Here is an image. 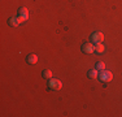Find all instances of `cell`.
Wrapping results in <instances>:
<instances>
[{
	"mask_svg": "<svg viewBox=\"0 0 122 117\" xmlns=\"http://www.w3.org/2000/svg\"><path fill=\"white\" fill-rule=\"evenodd\" d=\"M99 80H100L101 82H110L113 80V74L112 72H109V70H100V73H99Z\"/></svg>",
	"mask_w": 122,
	"mask_h": 117,
	"instance_id": "6da1fadb",
	"label": "cell"
},
{
	"mask_svg": "<svg viewBox=\"0 0 122 117\" xmlns=\"http://www.w3.org/2000/svg\"><path fill=\"white\" fill-rule=\"evenodd\" d=\"M82 52L86 55L95 53V44L94 43H85V44L82 46Z\"/></svg>",
	"mask_w": 122,
	"mask_h": 117,
	"instance_id": "277c9868",
	"label": "cell"
},
{
	"mask_svg": "<svg viewBox=\"0 0 122 117\" xmlns=\"http://www.w3.org/2000/svg\"><path fill=\"white\" fill-rule=\"evenodd\" d=\"M61 87H62V83H61L60 80H56V78H51V80H48V89L57 91V90H61Z\"/></svg>",
	"mask_w": 122,
	"mask_h": 117,
	"instance_id": "7a4b0ae2",
	"label": "cell"
},
{
	"mask_svg": "<svg viewBox=\"0 0 122 117\" xmlns=\"http://www.w3.org/2000/svg\"><path fill=\"white\" fill-rule=\"evenodd\" d=\"M26 63L31 64V65H34V64L38 63V56L35 53H29L27 56H26Z\"/></svg>",
	"mask_w": 122,
	"mask_h": 117,
	"instance_id": "52a82bcc",
	"label": "cell"
},
{
	"mask_svg": "<svg viewBox=\"0 0 122 117\" xmlns=\"http://www.w3.org/2000/svg\"><path fill=\"white\" fill-rule=\"evenodd\" d=\"M96 69L97 70H104L105 69V64H104L103 61H99V63L96 64Z\"/></svg>",
	"mask_w": 122,
	"mask_h": 117,
	"instance_id": "8fae6325",
	"label": "cell"
},
{
	"mask_svg": "<svg viewBox=\"0 0 122 117\" xmlns=\"http://www.w3.org/2000/svg\"><path fill=\"white\" fill-rule=\"evenodd\" d=\"M42 77L46 78V80H51V78H52V72L49 69H44L42 72Z\"/></svg>",
	"mask_w": 122,
	"mask_h": 117,
	"instance_id": "30bf717a",
	"label": "cell"
},
{
	"mask_svg": "<svg viewBox=\"0 0 122 117\" xmlns=\"http://www.w3.org/2000/svg\"><path fill=\"white\" fill-rule=\"evenodd\" d=\"M18 17H20V21H21V23L25 22L26 20L29 18V11H27V8H25V7L20 8V9H18Z\"/></svg>",
	"mask_w": 122,
	"mask_h": 117,
	"instance_id": "5b68a950",
	"label": "cell"
},
{
	"mask_svg": "<svg viewBox=\"0 0 122 117\" xmlns=\"http://www.w3.org/2000/svg\"><path fill=\"white\" fill-rule=\"evenodd\" d=\"M104 40V34L101 33V31H95V33L91 34V42L94 43V44H96V43H103Z\"/></svg>",
	"mask_w": 122,
	"mask_h": 117,
	"instance_id": "3957f363",
	"label": "cell"
},
{
	"mask_svg": "<svg viewBox=\"0 0 122 117\" xmlns=\"http://www.w3.org/2000/svg\"><path fill=\"white\" fill-rule=\"evenodd\" d=\"M104 51H105V47H104L103 43H96V44H95V53L101 55Z\"/></svg>",
	"mask_w": 122,
	"mask_h": 117,
	"instance_id": "ba28073f",
	"label": "cell"
},
{
	"mask_svg": "<svg viewBox=\"0 0 122 117\" xmlns=\"http://www.w3.org/2000/svg\"><path fill=\"white\" fill-rule=\"evenodd\" d=\"M87 75H88V78H92V80L97 78V77H99V72H97V69H96V68H95V69H90L88 72H87Z\"/></svg>",
	"mask_w": 122,
	"mask_h": 117,
	"instance_id": "9c48e42d",
	"label": "cell"
},
{
	"mask_svg": "<svg viewBox=\"0 0 122 117\" xmlns=\"http://www.w3.org/2000/svg\"><path fill=\"white\" fill-rule=\"evenodd\" d=\"M8 25L12 26V27H17L18 25H21V21H20V17H10L9 20H8Z\"/></svg>",
	"mask_w": 122,
	"mask_h": 117,
	"instance_id": "8992f818",
	"label": "cell"
}]
</instances>
